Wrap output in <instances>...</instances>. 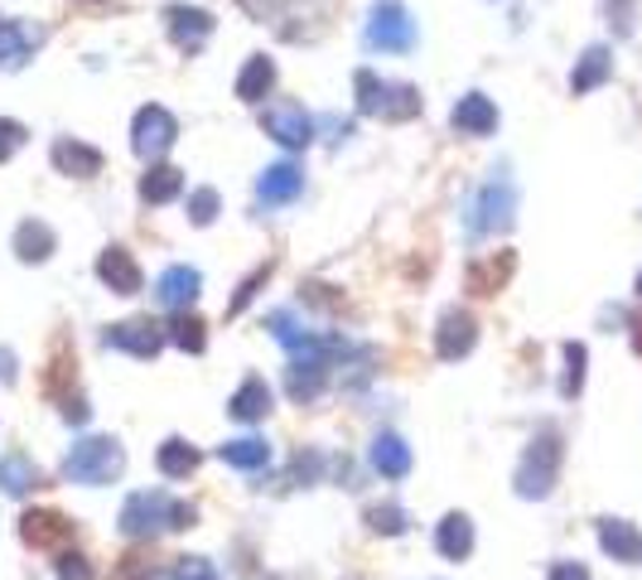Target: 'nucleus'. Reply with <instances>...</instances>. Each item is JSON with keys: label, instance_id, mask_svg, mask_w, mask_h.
<instances>
[{"label": "nucleus", "instance_id": "obj_1", "mask_svg": "<svg viewBox=\"0 0 642 580\" xmlns=\"http://www.w3.org/2000/svg\"><path fill=\"white\" fill-rule=\"evenodd\" d=\"M194 504L184 498H169L165 489H145V494H131L126 508H122V532L131 542H151V537H165V532H184L194 527Z\"/></svg>", "mask_w": 642, "mask_h": 580}, {"label": "nucleus", "instance_id": "obj_2", "mask_svg": "<svg viewBox=\"0 0 642 580\" xmlns=\"http://www.w3.org/2000/svg\"><path fill=\"white\" fill-rule=\"evenodd\" d=\"M126 469V450L122 441H112V435H87V441H77L69 459H63V479L69 484H83V489H102V484L122 479Z\"/></svg>", "mask_w": 642, "mask_h": 580}, {"label": "nucleus", "instance_id": "obj_3", "mask_svg": "<svg viewBox=\"0 0 642 580\" xmlns=\"http://www.w3.org/2000/svg\"><path fill=\"white\" fill-rule=\"evenodd\" d=\"M353 92H358V112L377 116V122H416L421 116V92L416 87L386 83V77H377L372 69H358Z\"/></svg>", "mask_w": 642, "mask_h": 580}, {"label": "nucleus", "instance_id": "obj_4", "mask_svg": "<svg viewBox=\"0 0 642 580\" xmlns=\"http://www.w3.org/2000/svg\"><path fill=\"white\" fill-rule=\"evenodd\" d=\"M512 218H517V184L503 175H493L484 189L474 194V204H469V218H464V228H469L474 242H484V237H498L512 228Z\"/></svg>", "mask_w": 642, "mask_h": 580}, {"label": "nucleus", "instance_id": "obj_5", "mask_svg": "<svg viewBox=\"0 0 642 580\" xmlns=\"http://www.w3.org/2000/svg\"><path fill=\"white\" fill-rule=\"evenodd\" d=\"M556 474H560V435L556 431H541L537 441L527 445L517 465V498H546L556 489Z\"/></svg>", "mask_w": 642, "mask_h": 580}, {"label": "nucleus", "instance_id": "obj_6", "mask_svg": "<svg viewBox=\"0 0 642 580\" xmlns=\"http://www.w3.org/2000/svg\"><path fill=\"white\" fill-rule=\"evenodd\" d=\"M367 49H382V54H411L416 49V20L401 0H377L367 15Z\"/></svg>", "mask_w": 642, "mask_h": 580}, {"label": "nucleus", "instance_id": "obj_7", "mask_svg": "<svg viewBox=\"0 0 642 580\" xmlns=\"http://www.w3.org/2000/svg\"><path fill=\"white\" fill-rule=\"evenodd\" d=\"M174 141H179V122H174L165 107L151 102V107L136 112V122H131V151H136L141 160H159Z\"/></svg>", "mask_w": 642, "mask_h": 580}, {"label": "nucleus", "instance_id": "obj_8", "mask_svg": "<svg viewBox=\"0 0 642 580\" xmlns=\"http://www.w3.org/2000/svg\"><path fill=\"white\" fill-rule=\"evenodd\" d=\"M261 131L286 151H304L314 141V116L300 107V102H271L261 112Z\"/></svg>", "mask_w": 642, "mask_h": 580}, {"label": "nucleus", "instance_id": "obj_9", "mask_svg": "<svg viewBox=\"0 0 642 580\" xmlns=\"http://www.w3.org/2000/svg\"><path fill=\"white\" fill-rule=\"evenodd\" d=\"M102 344L106 349H122V353H131V359H155L169 339H165V329H159L155 320H122V324L106 329Z\"/></svg>", "mask_w": 642, "mask_h": 580}, {"label": "nucleus", "instance_id": "obj_10", "mask_svg": "<svg viewBox=\"0 0 642 580\" xmlns=\"http://www.w3.org/2000/svg\"><path fill=\"white\" fill-rule=\"evenodd\" d=\"M20 542L34 547V551H59L73 542V518H63V512L53 508H34L20 518Z\"/></svg>", "mask_w": 642, "mask_h": 580}, {"label": "nucleus", "instance_id": "obj_11", "mask_svg": "<svg viewBox=\"0 0 642 580\" xmlns=\"http://www.w3.org/2000/svg\"><path fill=\"white\" fill-rule=\"evenodd\" d=\"M478 344V324H474V314L469 310H445L439 314V329H435V353L445 363H459V359H469Z\"/></svg>", "mask_w": 642, "mask_h": 580}, {"label": "nucleus", "instance_id": "obj_12", "mask_svg": "<svg viewBox=\"0 0 642 580\" xmlns=\"http://www.w3.org/2000/svg\"><path fill=\"white\" fill-rule=\"evenodd\" d=\"M165 30L179 49H189V54H198V49L208 44L213 34V15L198 6H165Z\"/></svg>", "mask_w": 642, "mask_h": 580}, {"label": "nucleus", "instance_id": "obj_13", "mask_svg": "<svg viewBox=\"0 0 642 580\" xmlns=\"http://www.w3.org/2000/svg\"><path fill=\"white\" fill-rule=\"evenodd\" d=\"M39 34L30 20H0V69H24V63L34 59V49H39Z\"/></svg>", "mask_w": 642, "mask_h": 580}, {"label": "nucleus", "instance_id": "obj_14", "mask_svg": "<svg viewBox=\"0 0 642 580\" xmlns=\"http://www.w3.org/2000/svg\"><path fill=\"white\" fill-rule=\"evenodd\" d=\"M449 122L459 136H493V131H498V107H493L484 92H469V97L454 102Z\"/></svg>", "mask_w": 642, "mask_h": 580}, {"label": "nucleus", "instance_id": "obj_15", "mask_svg": "<svg viewBox=\"0 0 642 580\" xmlns=\"http://www.w3.org/2000/svg\"><path fill=\"white\" fill-rule=\"evenodd\" d=\"M198 290H204V276H198L194 267H169V271L155 281V300H159L165 310H194Z\"/></svg>", "mask_w": 642, "mask_h": 580}, {"label": "nucleus", "instance_id": "obj_16", "mask_svg": "<svg viewBox=\"0 0 642 580\" xmlns=\"http://www.w3.org/2000/svg\"><path fill=\"white\" fill-rule=\"evenodd\" d=\"M97 276H102V286L116 290V296H136V290L145 286L136 257H131L126 247H106V252L97 257Z\"/></svg>", "mask_w": 642, "mask_h": 580}, {"label": "nucleus", "instance_id": "obj_17", "mask_svg": "<svg viewBox=\"0 0 642 580\" xmlns=\"http://www.w3.org/2000/svg\"><path fill=\"white\" fill-rule=\"evenodd\" d=\"M300 189H304V169L290 165V160L261 169V179H257V199L261 204H296Z\"/></svg>", "mask_w": 642, "mask_h": 580}, {"label": "nucleus", "instance_id": "obj_18", "mask_svg": "<svg viewBox=\"0 0 642 580\" xmlns=\"http://www.w3.org/2000/svg\"><path fill=\"white\" fill-rule=\"evenodd\" d=\"M49 155H53V165H59L63 175H73V179H97L102 175V151H92V145L73 141V136H59Z\"/></svg>", "mask_w": 642, "mask_h": 580}, {"label": "nucleus", "instance_id": "obj_19", "mask_svg": "<svg viewBox=\"0 0 642 580\" xmlns=\"http://www.w3.org/2000/svg\"><path fill=\"white\" fill-rule=\"evenodd\" d=\"M512 271H517V257L512 252H498V257L474 261V267L464 271V286H469V296H498Z\"/></svg>", "mask_w": 642, "mask_h": 580}, {"label": "nucleus", "instance_id": "obj_20", "mask_svg": "<svg viewBox=\"0 0 642 580\" xmlns=\"http://www.w3.org/2000/svg\"><path fill=\"white\" fill-rule=\"evenodd\" d=\"M613 77V54L604 44H594V49H584L580 63H574V73H570V92L574 97H584V92H594V87H604Z\"/></svg>", "mask_w": 642, "mask_h": 580}, {"label": "nucleus", "instance_id": "obj_21", "mask_svg": "<svg viewBox=\"0 0 642 580\" xmlns=\"http://www.w3.org/2000/svg\"><path fill=\"white\" fill-rule=\"evenodd\" d=\"M599 547L609 551L613 561H642V532L633 522H623V518H604L599 522Z\"/></svg>", "mask_w": 642, "mask_h": 580}, {"label": "nucleus", "instance_id": "obj_22", "mask_svg": "<svg viewBox=\"0 0 642 580\" xmlns=\"http://www.w3.org/2000/svg\"><path fill=\"white\" fill-rule=\"evenodd\" d=\"M372 469H377L382 479H406L411 474V445L401 441L396 431H382L377 441H372Z\"/></svg>", "mask_w": 642, "mask_h": 580}, {"label": "nucleus", "instance_id": "obj_23", "mask_svg": "<svg viewBox=\"0 0 642 580\" xmlns=\"http://www.w3.org/2000/svg\"><path fill=\"white\" fill-rule=\"evenodd\" d=\"M435 547H439V557H449V561L469 557V551H474V522H469V512H449V518L435 527Z\"/></svg>", "mask_w": 642, "mask_h": 580}, {"label": "nucleus", "instance_id": "obj_24", "mask_svg": "<svg viewBox=\"0 0 642 580\" xmlns=\"http://www.w3.org/2000/svg\"><path fill=\"white\" fill-rule=\"evenodd\" d=\"M53 242H59V237H53V228H49V222H39V218H24L15 228V257L24 261V267H30V261H49Z\"/></svg>", "mask_w": 642, "mask_h": 580}, {"label": "nucleus", "instance_id": "obj_25", "mask_svg": "<svg viewBox=\"0 0 642 580\" xmlns=\"http://www.w3.org/2000/svg\"><path fill=\"white\" fill-rule=\"evenodd\" d=\"M39 484V469H34V459L24 455V450H10V455H0V494H10V498H24Z\"/></svg>", "mask_w": 642, "mask_h": 580}, {"label": "nucleus", "instance_id": "obj_26", "mask_svg": "<svg viewBox=\"0 0 642 580\" xmlns=\"http://www.w3.org/2000/svg\"><path fill=\"white\" fill-rule=\"evenodd\" d=\"M271 87H276V63L266 54H251L247 69L237 73V97L257 107V102H266V92H271Z\"/></svg>", "mask_w": 642, "mask_h": 580}, {"label": "nucleus", "instance_id": "obj_27", "mask_svg": "<svg viewBox=\"0 0 642 580\" xmlns=\"http://www.w3.org/2000/svg\"><path fill=\"white\" fill-rule=\"evenodd\" d=\"M184 194V169L174 165H151L141 179V199L145 204H174Z\"/></svg>", "mask_w": 642, "mask_h": 580}, {"label": "nucleus", "instance_id": "obj_28", "mask_svg": "<svg viewBox=\"0 0 642 580\" xmlns=\"http://www.w3.org/2000/svg\"><path fill=\"white\" fill-rule=\"evenodd\" d=\"M227 412H232L237 421H261L266 412H271V387H266V377H247L242 387L232 392Z\"/></svg>", "mask_w": 642, "mask_h": 580}, {"label": "nucleus", "instance_id": "obj_29", "mask_svg": "<svg viewBox=\"0 0 642 580\" xmlns=\"http://www.w3.org/2000/svg\"><path fill=\"white\" fill-rule=\"evenodd\" d=\"M198 455L189 441H179V435H169L165 445H159V455H155V465H159V474H165V479H189V474L198 469Z\"/></svg>", "mask_w": 642, "mask_h": 580}, {"label": "nucleus", "instance_id": "obj_30", "mask_svg": "<svg viewBox=\"0 0 642 580\" xmlns=\"http://www.w3.org/2000/svg\"><path fill=\"white\" fill-rule=\"evenodd\" d=\"M165 339L174 349H184V353H204L208 349V324L198 320V314H189V310H174V320L165 324Z\"/></svg>", "mask_w": 642, "mask_h": 580}, {"label": "nucleus", "instance_id": "obj_31", "mask_svg": "<svg viewBox=\"0 0 642 580\" xmlns=\"http://www.w3.org/2000/svg\"><path fill=\"white\" fill-rule=\"evenodd\" d=\"M218 455H222V465H232V469H266V465H271V445H266L261 435H242V441H227Z\"/></svg>", "mask_w": 642, "mask_h": 580}, {"label": "nucleus", "instance_id": "obj_32", "mask_svg": "<svg viewBox=\"0 0 642 580\" xmlns=\"http://www.w3.org/2000/svg\"><path fill=\"white\" fill-rule=\"evenodd\" d=\"M367 527H372V532H382V537H401L411 527V518H406V508H401V504H377V508H367Z\"/></svg>", "mask_w": 642, "mask_h": 580}, {"label": "nucleus", "instance_id": "obj_33", "mask_svg": "<svg viewBox=\"0 0 642 580\" xmlns=\"http://www.w3.org/2000/svg\"><path fill=\"white\" fill-rule=\"evenodd\" d=\"M266 329H271V334H276V339H280V344H286L290 353L304 349V344H310V339H314L310 329H300V324H296V314H290V310H276L271 320H266Z\"/></svg>", "mask_w": 642, "mask_h": 580}, {"label": "nucleus", "instance_id": "obj_34", "mask_svg": "<svg viewBox=\"0 0 642 580\" xmlns=\"http://www.w3.org/2000/svg\"><path fill=\"white\" fill-rule=\"evenodd\" d=\"M584 363H590L584 344H566V377H560V392H566V397H580V387H584Z\"/></svg>", "mask_w": 642, "mask_h": 580}, {"label": "nucleus", "instance_id": "obj_35", "mask_svg": "<svg viewBox=\"0 0 642 580\" xmlns=\"http://www.w3.org/2000/svg\"><path fill=\"white\" fill-rule=\"evenodd\" d=\"M73 377V353H69V344H59L53 349V359H49V377H44V392L49 397H59L63 402V382Z\"/></svg>", "mask_w": 642, "mask_h": 580}, {"label": "nucleus", "instance_id": "obj_36", "mask_svg": "<svg viewBox=\"0 0 642 580\" xmlns=\"http://www.w3.org/2000/svg\"><path fill=\"white\" fill-rule=\"evenodd\" d=\"M266 281H271V261H266V267H257L242 286H237V296H232V305H227V314H242V310L251 305V300H257V290H261Z\"/></svg>", "mask_w": 642, "mask_h": 580}, {"label": "nucleus", "instance_id": "obj_37", "mask_svg": "<svg viewBox=\"0 0 642 580\" xmlns=\"http://www.w3.org/2000/svg\"><path fill=\"white\" fill-rule=\"evenodd\" d=\"M218 218V189H194L189 194V222L194 228H208Z\"/></svg>", "mask_w": 642, "mask_h": 580}, {"label": "nucleus", "instance_id": "obj_38", "mask_svg": "<svg viewBox=\"0 0 642 580\" xmlns=\"http://www.w3.org/2000/svg\"><path fill=\"white\" fill-rule=\"evenodd\" d=\"M174 580H218V566L208 557H179L174 561Z\"/></svg>", "mask_w": 642, "mask_h": 580}, {"label": "nucleus", "instance_id": "obj_39", "mask_svg": "<svg viewBox=\"0 0 642 580\" xmlns=\"http://www.w3.org/2000/svg\"><path fill=\"white\" fill-rule=\"evenodd\" d=\"M53 571H59V580H92V566H87V557H77V551H59Z\"/></svg>", "mask_w": 642, "mask_h": 580}, {"label": "nucleus", "instance_id": "obj_40", "mask_svg": "<svg viewBox=\"0 0 642 580\" xmlns=\"http://www.w3.org/2000/svg\"><path fill=\"white\" fill-rule=\"evenodd\" d=\"M24 136H30V131H24L20 122H10V116H0V165H6L10 155L20 151V145H24Z\"/></svg>", "mask_w": 642, "mask_h": 580}, {"label": "nucleus", "instance_id": "obj_41", "mask_svg": "<svg viewBox=\"0 0 642 580\" xmlns=\"http://www.w3.org/2000/svg\"><path fill=\"white\" fill-rule=\"evenodd\" d=\"M112 580H159V571L145 557H126L122 566H116V576Z\"/></svg>", "mask_w": 642, "mask_h": 580}, {"label": "nucleus", "instance_id": "obj_42", "mask_svg": "<svg viewBox=\"0 0 642 580\" xmlns=\"http://www.w3.org/2000/svg\"><path fill=\"white\" fill-rule=\"evenodd\" d=\"M609 24H613L619 34L633 30V0H609Z\"/></svg>", "mask_w": 642, "mask_h": 580}, {"label": "nucleus", "instance_id": "obj_43", "mask_svg": "<svg viewBox=\"0 0 642 580\" xmlns=\"http://www.w3.org/2000/svg\"><path fill=\"white\" fill-rule=\"evenodd\" d=\"M551 580H590V571H584L580 561H556L551 566Z\"/></svg>", "mask_w": 642, "mask_h": 580}, {"label": "nucleus", "instance_id": "obj_44", "mask_svg": "<svg viewBox=\"0 0 642 580\" xmlns=\"http://www.w3.org/2000/svg\"><path fill=\"white\" fill-rule=\"evenodd\" d=\"M92 412H87V402L83 397H63V421H73V426H83Z\"/></svg>", "mask_w": 642, "mask_h": 580}, {"label": "nucleus", "instance_id": "obj_45", "mask_svg": "<svg viewBox=\"0 0 642 580\" xmlns=\"http://www.w3.org/2000/svg\"><path fill=\"white\" fill-rule=\"evenodd\" d=\"M0 382H15V353L0 349Z\"/></svg>", "mask_w": 642, "mask_h": 580}, {"label": "nucleus", "instance_id": "obj_46", "mask_svg": "<svg viewBox=\"0 0 642 580\" xmlns=\"http://www.w3.org/2000/svg\"><path fill=\"white\" fill-rule=\"evenodd\" d=\"M633 349H638V353H642V320H638V324H633Z\"/></svg>", "mask_w": 642, "mask_h": 580}, {"label": "nucleus", "instance_id": "obj_47", "mask_svg": "<svg viewBox=\"0 0 642 580\" xmlns=\"http://www.w3.org/2000/svg\"><path fill=\"white\" fill-rule=\"evenodd\" d=\"M638 296H642V271H638Z\"/></svg>", "mask_w": 642, "mask_h": 580}]
</instances>
